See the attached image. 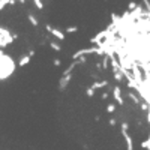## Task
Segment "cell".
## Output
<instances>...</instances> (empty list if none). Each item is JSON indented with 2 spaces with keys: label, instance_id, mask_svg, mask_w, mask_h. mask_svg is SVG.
Wrapping results in <instances>:
<instances>
[{
  "label": "cell",
  "instance_id": "cell-1",
  "mask_svg": "<svg viewBox=\"0 0 150 150\" xmlns=\"http://www.w3.org/2000/svg\"><path fill=\"white\" fill-rule=\"evenodd\" d=\"M126 129H128V126H126V123H123V125H122V134H123V137H125V138H126L128 150H134V144H132V140H131V137H129V134L126 132Z\"/></svg>",
  "mask_w": 150,
  "mask_h": 150
},
{
  "label": "cell",
  "instance_id": "cell-2",
  "mask_svg": "<svg viewBox=\"0 0 150 150\" xmlns=\"http://www.w3.org/2000/svg\"><path fill=\"white\" fill-rule=\"evenodd\" d=\"M114 99L122 105L123 104V98H122V92H120V87H114Z\"/></svg>",
  "mask_w": 150,
  "mask_h": 150
},
{
  "label": "cell",
  "instance_id": "cell-3",
  "mask_svg": "<svg viewBox=\"0 0 150 150\" xmlns=\"http://www.w3.org/2000/svg\"><path fill=\"white\" fill-rule=\"evenodd\" d=\"M48 29L51 30V33H53V35H54V36L57 38V39H60V41H62V39H65V35H63V32H60V30H56V29H51V27H48Z\"/></svg>",
  "mask_w": 150,
  "mask_h": 150
},
{
  "label": "cell",
  "instance_id": "cell-4",
  "mask_svg": "<svg viewBox=\"0 0 150 150\" xmlns=\"http://www.w3.org/2000/svg\"><path fill=\"white\" fill-rule=\"evenodd\" d=\"M51 47H53V48L56 50V51H60V47H59L57 44H54V42H53V44H51Z\"/></svg>",
  "mask_w": 150,
  "mask_h": 150
},
{
  "label": "cell",
  "instance_id": "cell-5",
  "mask_svg": "<svg viewBox=\"0 0 150 150\" xmlns=\"http://www.w3.org/2000/svg\"><path fill=\"white\" fill-rule=\"evenodd\" d=\"M114 105H108V112H112V111H114Z\"/></svg>",
  "mask_w": 150,
  "mask_h": 150
},
{
  "label": "cell",
  "instance_id": "cell-6",
  "mask_svg": "<svg viewBox=\"0 0 150 150\" xmlns=\"http://www.w3.org/2000/svg\"><path fill=\"white\" fill-rule=\"evenodd\" d=\"M75 30H77V27H69L66 32H68V33H72V32H75Z\"/></svg>",
  "mask_w": 150,
  "mask_h": 150
}]
</instances>
